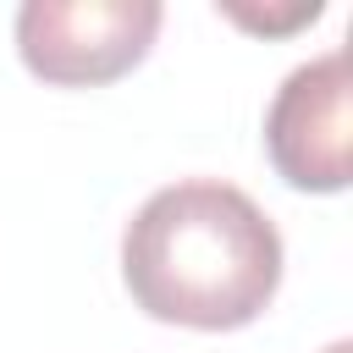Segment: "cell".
Listing matches in <instances>:
<instances>
[{"mask_svg":"<svg viewBox=\"0 0 353 353\" xmlns=\"http://www.w3.org/2000/svg\"><path fill=\"white\" fill-rule=\"evenodd\" d=\"M121 281L160 325L237 331L281 287V232L243 188L188 176L149 193L127 221Z\"/></svg>","mask_w":353,"mask_h":353,"instance_id":"6da1fadb","label":"cell"},{"mask_svg":"<svg viewBox=\"0 0 353 353\" xmlns=\"http://www.w3.org/2000/svg\"><path fill=\"white\" fill-rule=\"evenodd\" d=\"M160 22V0H28L17 11V55L55 88H94L132 72Z\"/></svg>","mask_w":353,"mask_h":353,"instance_id":"7a4b0ae2","label":"cell"},{"mask_svg":"<svg viewBox=\"0 0 353 353\" xmlns=\"http://www.w3.org/2000/svg\"><path fill=\"white\" fill-rule=\"evenodd\" d=\"M265 149L298 193L347 188V50H325L281 77L265 110Z\"/></svg>","mask_w":353,"mask_h":353,"instance_id":"3957f363","label":"cell"},{"mask_svg":"<svg viewBox=\"0 0 353 353\" xmlns=\"http://www.w3.org/2000/svg\"><path fill=\"white\" fill-rule=\"evenodd\" d=\"M320 0H309V6H292V11H237V6H226V17L237 22V28H254V33H292V28H309V22H320Z\"/></svg>","mask_w":353,"mask_h":353,"instance_id":"277c9868","label":"cell"},{"mask_svg":"<svg viewBox=\"0 0 353 353\" xmlns=\"http://www.w3.org/2000/svg\"><path fill=\"white\" fill-rule=\"evenodd\" d=\"M325 353H353V342H331V347H325Z\"/></svg>","mask_w":353,"mask_h":353,"instance_id":"5b68a950","label":"cell"}]
</instances>
